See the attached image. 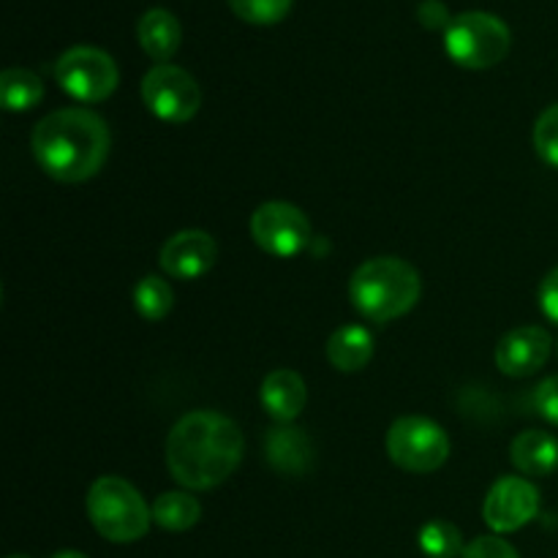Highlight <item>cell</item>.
<instances>
[{"label": "cell", "mask_w": 558, "mask_h": 558, "mask_svg": "<svg viewBox=\"0 0 558 558\" xmlns=\"http://www.w3.org/2000/svg\"><path fill=\"white\" fill-rule=\"evenodd\" d=\"M420 548L428 558H458L463 556L461 529L450 521H430L420 529Z\"/></svg>", "instance_id": "44dd1931"}, {"label": "cell", "mask_w": 558, "mask_h": 558, "mask_svg": "<svg viewBox=\"0 0 558 558\" xmlns=\"http://www.w3.org/2000/svg\"><path fill=\"white\" fill-rule=\"evenodd\" d=\"M259 398L262 407L267 409V414L272 420H278L281 425H289L292 420H298L303 414L305 403H308V390H305L303 376L289 368H278L265 376Z\"/></svg>", "instance_id": "5bb4252c"}, {"label": "cell", "mask_w": 558, "mask_h": 558, "mask_svg": "<svg viewBox=\"0 0 558 558\" xmlns=\"http://www.w3.org/2000/svg\"><path fill=\"white\" fill-rule=\"evenodd\" d=\"M417 20L420 25L428 27V31H447L456 16L450 14V9H447L441 0H423V3L417 5Z\"/></svg>", "instance_id": "484cf974"}, {"label": "cell", "mask_w": 558, "mask_h": 558, "mask_svg": "<svg viewBox=\"0 0 558 558\" xmlns=\"http://www.w3.org/2000/svg\"><path fill=\"white\" fill-rule=\"evenodd\" d=\"M136 38H140L142 49L150 54L158 63H167L174 52L180 49V22L172 11L167 9H150L142 14L140 25H136Z\"/></svg>", "instance_id": "9a60e30c"}, {"label": "cell", "mask_w": 558, "mask_h": 558, "mask_svg": "<svg viewBox=\"0 0 558 558\" xmlns=\"http://www.w3.org/2000/svg\"><path fill=\"white\" fill-rule=\"evenodd\" d=\"M0 98L9 112H25L44 98V82L27 69H5L0 74Z\"/></svg>", "instance_id": "ac0fdd59"}, {"label": "cell", "mask_w": 558, "mask_h": 558, "mask_svg": "<svg viewBox=\"0 0 558 558\" xmlns=\"http://www.w3.org/2000/svg\"><path fill=\"white\" fill-rule=\"evenodd\" d=\"M539 308L554 325H558V267H554L539 283Z\"/></svg>", "instance_id": "4316f807"}, {"label": "cell", "mask_w": 558, "mask_h": 558, "mask_svg": "<svg viewBox=\"0 0 558 558\" xmlns=\"http://www.w3.org/2000/svg\"><path fill=\"white\" fill-rule=\"evenodd\" d=\"M229 9L251 25H276L292 11V0H229Z\"/></svg>", "instance_id": "7402d4cb"}, {"label": "cell", "mask_w": 558, "mask_h": 558, "mask_svg": "<svg viewBox=\"0 0 558 558\" xmlns=\"http://www.w3.org/2000/svg\"><path fill=\"white\" fill-rule=\"evenodd\" d=\"M85 505L96 532L109 543H136L150 529V507L123 477H98L87 490Z\"/></svg>", "instance_id": "277c9868"}, {"label": "cell", "mask_w": 558, "mask_h": 558, "mask_svg": "<svg viewBox=\"0 0 558 558\" xmlns=\"http://www.w3.org/2000/svg\"><path fill=\"white\" fill-rule=\"evenodd\" d=\"M9 558H31V556H22V554H14V556H9Z\"/></svg>", "instance_id": "f1b7e54d"}, {"label": "cell", "mask_w": 558, "mask_h": 558, "mask_svg": "<svg viewBox=\"0 0 558 558\" xmlns=\"http://www.w3.org/2000/svg\"><path fill=\"white\" fill-rule=\"evenodd\" d=\"M539 512V490L523 477H501L488 490L483 518L494 532L510 534L532 523Z\"/></svg>", "instance_id": "30bf717a"}, {"label": "cell", "mask_w": 558, "mask_h": 558, "mask_svg": "<svg viewBox=\"0 0 558 558\" xmlns=\"http://www.w3.org/2000/svg\"><path fill=\"white\" fill-rule=\"evenodd\" d=\"M510 27L485 11H466L445 31L447 54L463 69H490L510 52Z\"/></svg>", "instance_id": "5b68a950"}, {"label": "cell", "mask_w": 558, "mask_h": 558, "mask_svg": "<svg viewBox=\"0 0 558 558\" xmlns=\"http://www.w3.org/2000/svg\"><path fill=\"white\" fill-rule=\"evenodd\" d=\"M349 298L365 319L385 325L417 305L420 272L398 256H376L354 270Z\"/></svg>", "instance_id": "3957f363"}, {"label": "cell", "mask_w": 558, "mask_h": 558, "mask_svg": "<svg viewBox=\"0 0 558 558\" xmlns=\"http://www.w3.org/2000/svg\"><path fill=\"white\" fill-rule=\"evenodd\" d=\"M218 259V243L202 229H185L172 234L161 248V267L178 281H194L205 276Z\"/></svg>", "instance_id": "7c38bea8"}, {"label": "cell", "mask_w": 558, "mask_h": 558, "mask_svg": "<svg viewBox=\"0 0 558 558\" xmlns=\"http://www.w3.org/2000/svg\"><path fill=\"white\" fill-rule=\"evenodd\" d=\"M52 558H87V556L80 554V550H60V554H54Z\"/></svg>", "instance_id": "83f0119b"}, {"label": "cell", "mask_w": 558, "mask_h": 558, "mask_svg": "<svg viewBox=\"0 0 558 558\" xmlns=\"http://www.w3.org/2000/svg\"><path fill=\"white\" fill-rule=\"evenodd\" d=\"M134 305L142 319L161 322L174 305L172 287L167 281H161L158 276H145L134 287Z\"/></svg>", "instance_id": "ffe728a7"}, {"label": "cell", "mask_w": 558, "mask_h": 558, "mask_svg": "<svg viewBox=\"0 0 558 558\" xmlns=\"http://www.w3.org/2000/svg\"><path fill=\"white\" fill-rule=\"evenodd\" d=\"M534 409L543 420L558 428V376H548L543 385L534 390Z\"/></svg>", "instance_id": "cb8c5ba5"}, {"label": "cell", "mask_w": 558, "mask_h": 558, "mask_svg": "<svg viewBox=\"0 0 558 558\" xmlns=\"http://www.w3.org/2000/svg\"><path fill=\"white\" fill-rule=\"evenodd\" d=\"M33 156L49 178L85 183L101 172L109 156V129L90 109H58L33 131Z\"/></svg>", "instance_id": "7a4b0ae2"}, {"label": "cell", "mask_w": 558, "mask_h": 558, "mask_svg": "<svg viewBox=\"0 0 558 558\" xmlns=\"http://www.w3.org/2000/svg\"><path fill=\"white\" fill-rule=\"evenodd\" d=\"M534 147L545 163L558 169V104L539 114L537 125H534Z\"/></svg>", "instance_id": "603a6c76"}, {"label": "cell", "mask_w": 558, "mask_h": 558, "mask_svg": "<svg viewBox=\"0 0 558 558\" xmlns=\"http://www.w3.org/2000/svg\"><path fill=\"white\" fill-rule=\"evenodd\" d=\"M374 357V336L360 325H347L336 330L327 341V360L332 368L352 374V371H363Z\"/></svg>", "instance_id": "e0dca14e"}, {"label": "cell", "mask_w": 558, "mask_h": 558, "mask_svg": "<svg viewBox=\"0 0 558 558\" xmlns=\"http://www.w3.org/2000/svg\"><path fill=\"white\" fill-rule=\"evenodd\" d=\"M142 98L156 118L185 123L199 112L202 93L194 76L172 63H158L142 80Z\"/></svg>", "instance_id": "ba28073f"}, {"label": "cell", "mask_w": 558, "mask_h": 558, "mask_svg": "<svg viewBox=\"0 0 558 558\" xmlns=\"http://www.w3.org/2000/svg\"><path fill=\"white\" fill-rule=\"evenodd\" d=\"M556 349H558V347H556Z\"/></svg>", "instance_id": "f546056e"}, {"label": "cell", "mask_w": 558, "mask_h": 558, "mask_svg": "<svg viewBox=\"0 0 558 558\" xmlns=\"http://www.w3.org/2000/svg\"><path fill=\"white\" fill-rule=\"evenodd\" d=\"M387 456L403 472L430 474L450 458V439L445 428L428 417H401L387 430Z\"/></svg>", "instance_id": "8992f818"}, {"label": "cell", "mask_w": 558, "mask_h": 558, "mask_svg": "<svg viewBox=\"0 0 558 558\" xmlns=\"http://www.w3.org/2000/svg\"><path fill=\"white\" fill-rule=\"evenodd\" d=\"M243 450V434L232 420L218 412H191L169 430L167 466L183 488L213 490L232 477Z\"/></svg>", "instance_id": "6da1fadb"}, {"label": "cell", "mask_w": 558, "mask_h": 558, "mask_svg": "<svg viewBox=\"0 0 558 558\" xmlns=\"http://www.w3.org/2000/svg\"><path fill=\"white\" fill-rule=\"evenodd\" d=\"M550 349H554V341L545 327H515L496 347V365L501 374L523 379V376L537 374L548 363Z\"/></svg>", "instance_id": "8fae6325"}, {"label": "cell", "mask_w": 558, "mask_h": 558, "mask_svg": "<svg viewBox=\"0 0 558 558\" xmlns=\"http://www.w3.org/2000/svg\"><path fill=\"white\" fill-rule=\"evenodd\" d=\"M54 76L71 98L85 104H98L112 96L120 80L114 60L96 47L65 49L54 63Z\"/></svg>", "instance_id": "52a82bcc"}, {"label": "cell", "mask_w": 558, "mask_h": 558, "mask_svg": "<svg viewBox=\"0 0 558 558\" xmlns=\"http://www.w3.org/2000/svg\"><path fill=\"white\" fill-rule=\"evenodd\" d=\"M463 558H521L518 550L501 537H477L466 545Z\"/></svg>", "instance_id": "d4e9b609"}, {"label": "cell", "mask_w": 558, "mask_h": 558, "mask_svg": "<svg viewBox=\"0 0 558 558\" xmlns=\"http://www.w3.org/2000/svg\"><path fill=\"white\" fill-rule=\"evenodd\" d=\"M251 234L265 254L289 259L308 248L311 223L300 207L289 202H267L251 218Z\"/></svg>", "instance_id": "9c48e42d"}, {"label": "cell", "mask_w": 558, "mask_h": 558, "mask_svg": "<svg viewBox=\"0 0 558 558\" xmlns=\"http://www.w3.org/2000/svg\"><path fill=\"white\" fill-rule=\"evenodd\" d=\"M265 452L270 466L283 477H305L316 463V447L311 436L292 425H276L267 430Z\"/></svg>", "instance_id": "4fadbf2b"}, {"label": "cell", "mask_w": 558, "mask_h": 558, "mask_svg": "<svg viewBox=\"0 0 558 558\" xmlns=\"http://www.w3.org/2000/svg\"><path fill=\"white\" fill-rule=\"evenodd\" d=\"M510 456L526 477H548L558 469V439L545 430H526L512 441Z\"/></svg>", "instance_id": "2e32d148"}, {"label": "cell", "mask_w": 558, "mask_h": 558, "mask_svg": "<svg viewBox=\"0 0 558 558\" xmlns=\"http://www.w3.org/2000/svg\"><path fill=\"white\" fill-rule=\"evenodd\" d=\"M199 518L202 507L191 494H161L153 505V521L167 532H189Z\"/></svg>", "instance_id": "d6986e66"}]
</instances>
